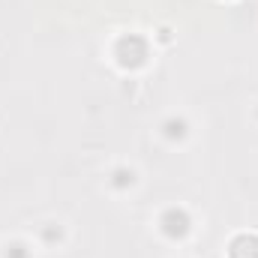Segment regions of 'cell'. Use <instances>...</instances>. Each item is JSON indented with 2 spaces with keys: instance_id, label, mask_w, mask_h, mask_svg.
Instances as JSON below:
<instances>
[{
  "instance_id": "obj_2",
  "label": "cell",
  "mask_w": 258,
  "mask_h": 258,
  "mask_svg": "<svg viewBox=\"0 0 258 258\" xmlns=\"http://www.w3.org/2000/svg\"><path fill=\"white\" fill-rule=\"evenodd\" d=\"M159 225H162V231H165L168 237H183V234L189 231V216H186V210L171 207V210H165V213H162Z\"/></svg>"
},
{
  "instance_id": "obj_4",
  "label": "cell",
  "mask_w": 258,
  "mask_h": 258,
  "mask_svg": "<svg viewBox=\"0 0 258 258\" xmlns=\"http://www.w3.org/2000/svg\"><path fill=\"white\" fill-rule=\"evenodd\" d=\"M114 177H117V180H114V183H117V186H126V183H132V171H117V174H114Z\"/></svg>"
},
{
  "instance_id": "obj_3",
  "label": "cell",
  "mask_w": 258,
  "mask_h": 258,
  "mask_svg": "<svg viewBox=\"0 0 258 258\" xmlns=\"http://www.w3.org/2000/svg\"><path fill=\"white\" fill-rule=\"evenodd\" d=\"M228 258H258V237L255 234H237L228 246Z\"/></svg>"
},
{
  "instance_id": "obj_5",
  "label": "cell",
  "mask_w": 258,
  "mask_h": 258,
  "mask_svg": "<svg viewBox=\"0 0 258 258\" xmlns=\"http://www.w3.org/2000/svg\"><path fill=\"white\" fill-rule=\"evenodd\" d=\"M6 258H27V252H24V246H18V243H15V246L6 252Z\"/></svg>"
},
{
  "instance_id": "obj_1",
  "label": "cell",
  "mask_w": 258,
  "mask_h": 258,
  "mask_svg": "<svg viewBox=\"0 0 258 258\" xmlns=\"http://www.w3.org/2000/svg\"><path fill=\"white\" fill-rule=\"evenodd\" d=\"M114 57H117V63L123 66V69H138V66L147 63V42L141 36L129 33V36H123L114 45Z\"/></svg>"
}]
</instances>
